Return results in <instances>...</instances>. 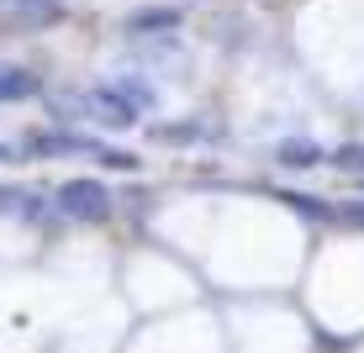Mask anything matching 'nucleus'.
Returning <instances> with one entry per match:
<instances>
[{"mask_svg": "<svg viewBox=\"0 0 364 353\" xmlns=\"http://www.w3.org/2000/svg\"><path fill=\"white\" fill-rule=\"evenodd\" d=\"M58 211L69 222H106L111 217V190L100 180H64L58 185Z\"/></svg>", "mask_w": 364, "mask_h": 353, "instance_id": "nucleus-1", "label": "nucleus"}, {"mask_svg": "<svg viewBox=\"0 0 364 353\" xmlns=\"http://www.w3.org/2000/svg\"><path fill=\"white\" fill-rule=\"evenodd\" d=\"M80 111H85V116H95L100 127H132V121H137V106L117 90V85H95V90H85L80 95Z\"/></svg>", "mask_w": 364, "mask_h": 353, "instance_id": "nucleus-2", "label": "nucleus"}, {"mask_svg": "<svg viewBox=\"0 0 364 353\" xmlns=\"http://www.w3.org/2000/svg\"><path fill=\"white\" fill-rule=\"evenodd\" d=\"M0 16L21 32H37V27H53L64 16V0H0Z\"/></svg>", "mask_w": 364, "mask_h": 353, "instance_id": "nucleus-3", "label": "nucleus"}, {"mask_svg": "<svg viewBox=\"0 0 364 353\" xmlns=\"http://www.w3.org/2000/svg\"><path fill=\"white\" fill-rule=\"evenodd\" d=\"M43 217V200L21 185H0V222H37Z\"/></svg>", "mask_w": 364, "mask_h": 353, "instance_id": "nucleus-4", "label": "nucleus"}, {"mask_svg": "<svg viewBox=\"0 0 364 353\" xmlns=\"http://www.w3.org/2000/svg\"><path fill=\"white\" fill-rule=\"evenodd\" d=\"M37 95V74L21 64H0V106H16V100Z\"/></svg>", "mask_w": 364, "mask_h": 353, "instance_id": "nucleus-5", "label": "nucleus"}, {"mask_svg": "<svg viewBox=\"0 0 364 353\" xmlns=\"http://www.w3.org/2000/svg\"><path fill=\"white\" fill-rule=\"evenodd\" d=\"M174 27H180V11H159V6H148V11H132V16H127V32L137 37V32H174Z\"/></svg>", "mask_w": 364, "mask_h": 353, "instance_id": "nucleus-6", "label": "nucleus"}, {"mask_svg": "<svg viewBox=\"0 0 364 353\" xmlns=\"http://www.w3.org/2000/svg\"><path fill=\"white\" fill-rule=\"evenodd\" d=\"M27 148H32V153H90V143L74 137V132H37Z\"/></svg>", "mask_w": 364, "mask_h": 353, "instance_id": "nucleus-7", "label": "nucleus"}, {"mask_svg": "<svg viewBox=\"0 0 364 353\" xmlns=\"http://www.w3.org/2000/svg\"><path fill=\"white\" fill-rule=\"evenodd\" d=\"M280 163H317L322 158V148L317 143H280V153H274Z\"/></svg>", "mask_w": 364, "mask_h": 353, "instance_id": "nucleus-8", "label": "nucleus"}, {"mask_svg": "<svg viewBox=\"0 0 364 353\" xmlns=\"http://www.w3.org/2000/svg\"><path fill=\"white\" fill-rule=\"evenodd\" d=\"M333 158L343 163V169H359V174H364V148H338Z\"/></svg>", "mask_w": 364, "mask_h": 353, "instance_id": "nucleus-9", "label": "nucleus"}, {"mask_svg": "<svg viewBox=\"0 0 364 353\" xmlns=\"http://www.w3.org/2000/svg\"><path fill=\"white\" fill-rule=\"evenodd\" d=\"M6 158H11V148H6V143H0V163H6Z\"/></svg>", "mask_w": 364, "mask_h": 353, "instance_id": "nucleus-10", "label": "nucleus"}]
</instances>
